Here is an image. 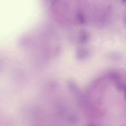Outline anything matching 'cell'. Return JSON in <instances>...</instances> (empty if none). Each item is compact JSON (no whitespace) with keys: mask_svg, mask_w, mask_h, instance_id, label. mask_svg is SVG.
I'll return each instance as SVG.
<instances>
[{"mask_svg":"<svg viewBox=\"0 0 126 126\" xmlns=\"http://www.w3.org/2000/svg\"><path fill=\"white\" fill-rule=\"evenodd\" d=\"M121 1H123V2H126V0H121Z\"/></svg>","mask_w":126,"mask_h":126,"instance_id":"cell-1","label":"cell"}]
</instances>
